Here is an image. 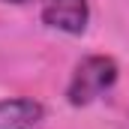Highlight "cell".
<instances>
[{
    "mask_svg": "<svg viewBox=\"0 0 129 129\" xmlns=\"http://www.w3.org/2000/svg\"><path fill=\"white\" fill-rule=\"evenodd\" d=\"M120 78L117 60L108 54H90L84 60H78L72 69V78L66 84V102L75 108H84L99 96H105Z\"/></svg>",
    "mask_w": 129,
    "mask_h": 129,
    "instance_id": "1",
    "label": "cell"
},
{
    "mask_svg": "<svg viewBox=\"0 0 129 129\" xmlns=\"http://www.w3.org/2000/svg\"><path fill=\"white\" fill-rule=\"evenodd\" d=\"M42 24L69 36H81L90 24V0H42Z\"/></svg>",
    "mask_w": 129,
    "mask_h": 129,
    "instance_id": "2",
    "label": "cell"
},
{
    "mask_svg": "<svg viewBox=\"0 0 129 129\" xmlns=\"http://www.w3.org/2000/svg\"><path fill=\"white\" fill-rule=\"evenodd\" d=\"M42 117H45V108L36 99H0V129H33Z\"/></svg>",
    "mask_w": 129,
    "mask_h": 129,
    "instance_id": "3",
    "label": "cell"
},
{
    "mask_svg": "<svg viewBox=\"0 0 129 129\" xmlns=\"http://www.w3.org/2000/svg\"><path fill=\"white\" fill-rule=\"evenodd\" d=\"M0 3H12V6H27V3H36V0H0Z\"/></svg>",
    "mask_w": 129,
    "mask_h": 129,
    "instance_id": "4",
    "label": "cell"
}]
</instances>
